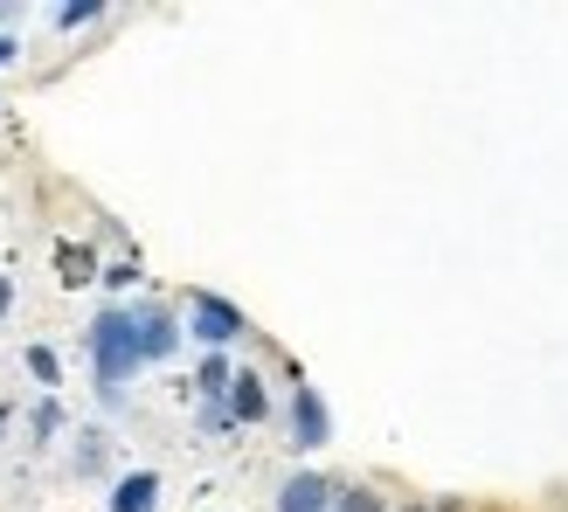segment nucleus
Here are the masks:
<instances>
[{"mask_svg":"<svg viewBox=\"0 0 568 512\" xmlns=\"http://www.w3.org/2000/svg\"><path fill=\"white\" fill-rule=\"evenodd\" d=\"M230 416H236V422H264V416H271V395H264V381L250 375V367H243L236 388H230Z\"/></svg>","mask_w":568,"mask_h":512,"instance_id":"7","label":"nucleus"},{"mask_svg":"<svg viewBox=\"0 0 568 512\" xmlns=\"http://www.w3.org/2000/svg\"><path fill=\"white\" fill-rule=\"evenodd\" d=\"M153 505H160L153 471H132V478H119V492H111V512H153Z\"/></svg>","mask_w":568,"mask_h":512,"instance_id":"6","label":"nucleus"},{"mask_svg":"<svg viewBox=\"0 0 568 512\" xmlns=\"http://www.w3.org/2000/svg\"><path fill=\"white\" fill-rule=\"evenodd\" d=\"M187 332L202 339L209 354H222L230 339H243V332H250V319H243V305L215 298V291H194V298H187Z\"/></svg>","mask_w":568,"mask_h":512,"instance_id":"2","label":"nucleus"},{"mask_svg":"<svg viewBox=\"0 0 568 512\" xmlns=\"http://www.w3.org/2000/svg\"><path fill=\"white\" fill-rule=\"evenodd\" d=\"M28 375H36L42 388H55V381H63V367H55V354H49V347H28Z\"/></svg>","mask_w":568,"mask_h":512,"instance_id":"11","label":"nucleus"},{"mask_svg":"<svg viewBox=\"0 0 568 512\" xmlns=\"http://www.w3.org/2000/svg\"><path fill=\"white\" fill-rule=\"evenodd\" d=\"M277 512H333V485L320 471H292L277 492Z\"/></svg>","mask_w":568,"mask_h":512,"instance_id":"5","label":"nucleus"},{"mask_svg":"<svg viewBox=\"0 0 568 512\" xmlns=\"http://www.w3.org/2000/svg\"><path fill=\"white\" fill-rule=\"evenodd\" d=\"M8 305H14V284H8V277H0V319H8Z\"/></svg>","mask_w":568,"mask_h":512,"instance_id":"15","label":"nucleus"},{"mask_svg":"<svg viewBox=\"0 0 568 512\" xmlns=\"http://www.w3.org/2000/svg\"><path fill=\"white\" fill-rule=\"evenodd\" d=\"M91 367H98V395L111 409L125 402V381L146 367V354H139V319H132V305H104L98 319H91Z\"/></svg>","mask_w":568,"mask_h":512,"instance_id":"1","label":"nucleus"},{"mask_svg":"<svg viewBox=\"0 0 568 512\" xmlns=\"http://www.w3.org/2000/svg\"><path fill=\"white\" fill-rule=\"evenodd\" d=\"M55 21H63V28H83V21H98V0H70V8L55 14Z\"/></svg>","mask_w":568,"mask_h":512,"instance_id":"14","label":"nucleus"},{"mask_svg":"<svg viewBox=\"0 0 568 512\" xmlns=\"http://www.w3.org/2000/svg\"><path fill=\"white\" fill-rule=\"evenodd\" d=\"M230 388H236V367L222 360V354H209L202 375H194V395H202V402H230Z\"/></svg>","mask_w":568,"mask_h":512,"instance_id":"8","label":"nucleus"},{"mask_svg":"<svg viewBox=\"0 0 568 512\" xmlns=\"http://www.w3.org/2000/svg\"><path fill=\"white\" fill-rule=\"evenodd\" d=\"M333 512H382V499L367 485H354V492H333Z\"/></svg>","mask_w":568,"mask_h":512,"instance_id":"12","label":"nucleus"},{"mask_svg":"<svg viewBox=\"0 0 568 512\" xmlns=\"http://www.w3.org/2000/svg\"><path fill=\"white\" fill-rule=\"evenodd\" d=\"M14 55H21V49H14L8 35H0V70H8V63H14Z\"/></svg>","mask_w":568,"mask_h":512,"instance_id":"16","label":"nucleus"},{"mask_svg":"<svg viewBox=\"0 0 568 512\" xmlns=\"http://www.w3.org/2000/svg\"><path fill=\"white\" fill-rule=\"evenodd\" d=\"M28 430H36V437H55V430H63V409H55V402H42L36 416H28Z\"/></svg>","mask_w":568,"mask_h":512,"instance_id":"13","label":"nucleus"},{"mask_svg":"<svg viewBox=\"0 0 568 512\" xmlns=\"http://www.w3.org/2000/svg\"><path fill=\"white\" fill-rule=\"evenodd\" d=\"M77 471H83V478H98V471H104V437H98V430H91V437H77Z\"/></svg>","mask_w":568,"mask_h":512,"instance_id":"10","label":"nucleus"},{"mask_svg":"<svg viewBox=\"0 0 568 512\" xmlns=\"http://www.w3.org/2000/svg\"><path fill=\"white\" fill-rule=\"evenodd\" d=\"M55 264H63V277H70V284H91V277H98L91 249H77V243H63V249H55Z\"/></svg>","mask_w":568,"mask_h":512,"instance_id":"9","label":"nucleus"},{"mask_svg":"<svg viewBox=\"0 0 568 512\" xmlns=\"http://www.w3.org/2000/svg\"><path fill=\"white\" fill-rule=\"evenodd\" d=\"M403 512H423V505H403ZM444 512H450V505H444Z\"/></svg>","mask_w":568,"mask_h":512,"instance_id":"17","label":"nucleus"},{"mask_svg":"<svg viewBox=\"0 0 568 512\" xmlns=\"http://www.w3.org/2000/svg\"><path fill=\"white\" fill-rule=\"evenodd\" d=\"M132 319H139V354H146V360H174V347H181L174 311H166V305H139Z\"/></svg>","mask_w":568,"mask_h":512,"instance_id":"4","label":"nucleus"},{"mask_svg":"<svg viewBox=\"0 0 568 512\" xmlns=\"http://www.w3.org/2000/svg\"><path fill=\"white\" fill-rule=\"evenodd\" d=\"M292 443L298 450H326L333 443V409H326V395L312 388V381L292 388Z\"/></svg>","mask_w":568,"mask_h":512,"instance_id":"3","label":"nucleus"}]
</instances>
